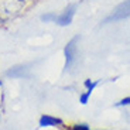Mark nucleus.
Returning <instances> with one entry per match:
<instances>
[{
	"label": "nucleus",
	"mask_w": 130,
	"mask_h": 130,
	"mask_svg": "<svg viewBox=\"0 0 130 130\" xmlns=\"http://www.w3.org/2000/svg\"><path fill=\"white\" fill-rule=\"evenodd\" d=\"M0 86H2V82H0Z\"/></svg>",
	"instance_id": "9d476101"
},
{
	"label": "nucleus",
	"mask_w": 130,
	"mask_h": 130,
	"mask_svg": "<svg viewBox=\"0 0 130 130\" xmlns=\"http://www.w3.org/2000/svg\"><path fill=\"white\" fill-rule=\"evenodd\" d=\"M96 85H98V82H92V81H89V79H86V81H85V86H86V89H88V91H91V92L96 88Z\"/></svg>",
	"instance_id": "39448f33"
},
{
	"label": "nucleus",
	"mask_w": 130,
	"mask_h": 130,
	"mask_svg": "<svg viewBox=\"0 0 130 130\" xmlns=\"http://www.w3.org/2000/svg\"><path fill=\"white\" fill-rule=\"evenodd\" d=\"M119 105H130V98H124L119 102Z\"/></svg>",
	"instance_id": "1a4fd4ad"
},
{
	"label": "nucleus",
	"mask_w": 130,
	"mask_h": 130,
	"mask_svg": "<svg viewBox=\"0 0 130 130\" xmlns=\"http://www.w3.org/2000/svg\"><path fill=\"white\" fill-rule=\"evenodd\" d=\"M89 96H91V91H86V93H82L81 95V98H79V101H81V103H86L88 102V99H89Z\"/></svg>",
	"instance_id": "423d86ee"
},
{
	"label": "nucleus",
	"mask_w": 130,
	"mask_h": 130,
	"mask_svg": "<svg viewBox=\"0 0 130 130\" xmlns=\"http://www.w3.org/2000/svg\"><path fill=\"white\" fill-rule=\"evenodd\" d=\"M41 19L44 20V21H51V20H54V21H55L57 16H55V14H45V16H42Z\"/></svg>",
	"instance_id": "0eeeda50"
},
{
	"label": "nucleus",
	"mask_w": 130,
	"mask_h": 130,
	"mask_svg": "<svg viewBox=\"0 0 130 130\" xmlns=\"http://www.w3.org/2000/svg\"><path fill=\"white\" fill-rule=\"evenodd\" d=\"M61 123H62L61 119L48 116V115L41 116V119H40V124H41V126H57V124H61Z\"/></svg>",
	"instance_id": "20e7f679"
},
{
	"label": "nucleus",
	"mask_w": 130,
	"mask_h": 130,
	"mask_svg": "<svg viewBox=\"0 0 130 130\" xmlns=\"http://www.w3.org/2000/svg\"><path fill=\"white\" fill-rule=\"evenodd\" d=\"M76 41H78V37H75L74 40H72L71 42H69L68 45L65 47V57H67V68L68 67H71L72 61H74L75 58V51H76Z\"/></svg>",
	"instance_id": "f257e3e1"
},
{
	"label": "nucleus",
	"mask_w": 130,
	"mask_h": 130,
	"mask_svg": "<svg viewBox=\"0 0 130 130\" xmlns=\"http://www.w3.org/2000/svg\"><path fill=\"white\" fill-rule=\"evenodd\" d=\"M74 13H75V7H69L61 14L59 17H57L55 21L59 24V26H68L69 23L72 21V17H74Z\"/></svg>",
	"instance_id": "7ed1b4c3"
},
{
	"label": "nucleus",
	"mask_w": 130,
	"mask_h": 130,
	"mask_svg": "<svg viewBox=\"0 0 130 130\" xmlns=\"http://www.w3.org/2000/svg\"><path fill=\"white\" fill-rule=\"evenodd\" d=\"M129 14H130V0L117 7V10L115 11V14H112L107 20H119V19H123V17L129 16Z\"/></svg>",
	"instance_id": "f03ea898"
},
{
	"label": "nucleus",
	"mask_w": 130,
	"mask_h": 130,
	"mask_svg": "<svg viewBox=\"0 0 130 130\" xmlns=\"http://www.w3.org/2000/svg\"><path fill=\"white\" fill-rule=\"evenodd\" d=\"M72 130H89V127L84 126V124H76L75 127H72Z\"/></svg>",
	"instance_id": "6e6552de"
}]
</instances>
